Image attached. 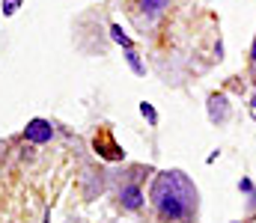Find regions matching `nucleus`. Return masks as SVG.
<instances>
[{
    "label": "nucleus",
    "instance_id": "nucleus-1",
    "mask_svg": "<svg viewBox=\"0 0 256 223\" xmlns=\"http://www.w3.org/2000/svg\"><path fill=\"white\" fill-rule=\"evenodd\" d=\"M196 191L191 188V182L185 179V173L173 170V173H161L152 185V206L158 212L161 221H179L191 212Z\"/></svg>",
    "mask_w": 256,
    "mask_h": 223
},
{
    "label": "nucleus",
    "instance_id": "nucleus-2",
    "mask_svg": "<svg viewBox=\"0 0 256 223\" xmlns=\"http://www.w3.org/2000/svg\"><path fill=\"white\" fill-rule=\"evenodd\" d=\"M27 140H33V143L51 140V125H48L45 119H33V122L27 125Z\"/></svg>",
    "mask_w": 256,
    "mask_h": 223
},
{
    "label": "nucleus",
    "instance_id": "nucleus-3",
    "mask_svg": "<svg viewBox=\"0 0 256 223\" xmlns=\"http://www.w3.org/2000/svg\"><path fill=\"white\" fill-rule=\"evenodd\" d=\"M137 6L146 12V27H152V24L161 18V12H164L167 0H137Z\"/></svg>",
    "mask_w": 256,
    "mask_h": 223
},
{
    "label": "nucleus",
    "instance_id": "nucleus-4",
    "mask_svg": "<svg viewBox=\"0 0 256 223\" xmlns=\"http://www.w3.org/2000/svg\"><path fill=\"white\" fill-rule=\"evenodd\" d=\"M120 200H122V206H126V209H137V206H140V200H143V194H140V188H134V185H131V188H126V191L120 194Z\"/></svg>",
    "mask_w": 256,
    "mask_h": 223
},
{
    "label": "nucleus",
    "instance_id": "nucleus-5",
    "mask_svg": "<svg viewBox=\"0 0 256 223\" xmlns=\"http://www.w3.org/2000/svg\"><path fill=\"white\" fill-rule=\"evenodd\" d=\"M224 104H226L224 95H214L212 98V119H226V107Z\"/></svg>",
    "mask_w": 256,
    "mask_h": 223
},
{
    "label": "nucleus",
    "instance_id": "nucleus-6",
    "mask_svg": "<svg viewBox=\"0 0 256 223\" xmlns=\"http://www.w3.org/2000/svg\"><path fill=\"white\" fill-rule=\"evenodd\" d=\"M140 110H143V116H146V119H149V122H155V119H158V116H155V110H152V107H149V104H143V107H140Z\"/></svg>",
    "mask_w": 256,
    "mask_h": 223
},
{
    "label": "nucleus",
    "instance_id": "nucleus-7",
    "mask_svg": "<svg viewBox=\"0 0 256 223\" xmlns=\"http://www.w3.org/2000/svg\"><path fill=\"white\" fill-rule=\"evenodd\" d=\"M114 39H116V42H122V45H131V42H128V36H122V30H120V27H114Z\"/></svg>",
    "mask_w": 256,
    "mask_h": 223
},
{
    "label": "nucleus",
    "instance_id": "nucleus-8",
    "mask_svg": "<svg viewBox=\"0 0 256 223\" xmlns=\"http://www.w3.org/2000/svg\"><path fill=\"white\" fill-rule=\"evenodd\" d=\"M15 6H18V0H6V12H15Z\"/></svg>",
    "mask_w": 256,
    "mask_h": 223
},
{
    "label": "nucleus",
    "instance_id": "nucleus-9",
    "mask_svg": "<svg viewBox=\"0 0 256 223\" xmlns=\"http://www.w3.org/2000/svg\"><path fill=\"white\" fill-rule=\"evenodd\" d=\"M250 113H254V119H256V98H254V107H250Z\"/></svg>",
    "mask_w": 256,
    "mask_h": 223
},
{
    "label": "nucleus",
    "instance_id": "nucleus-10",
    "mask_svg": "<svg viewBox=\"0 0 256 223\" xmlns=\"http://www.w3.org/2000/svg\"><path fill=\"white\" fill-rule=\"evenodd\" d=\"M254 63H256V42H254Z\"/></svg>",
    "mask_w": 256,
    "mask_h": 223
}]
</instances>
